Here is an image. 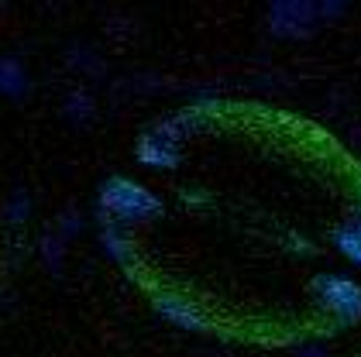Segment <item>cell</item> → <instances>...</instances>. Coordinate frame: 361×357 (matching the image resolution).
I'll use <instances>...</instances> for the list:
<instances>
[{"label":"cell","instance_id":"6da1fadb","mask_svg":"<svg viewBox=\"0 0 361 357\" xmlns=\"http://www.w3.org/2000/svg\"><path fill=\"white\" fill-rule=\"evenodd\" d=\"M0 89L11 93V96H18L25 89V73L14 62H0Z\"/></svg>","mask_w":361,"mask_h":357}]
</instances>
